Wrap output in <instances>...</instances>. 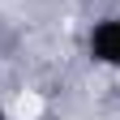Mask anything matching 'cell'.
I'll list each match as a JSON object with an SVG mask.
<instances>
[{
	"mask_svg": "<svg viewBox=\"0 0 120 120\" xmlns=\"http://www.w3.org/2000/svg\"><path fill=\"white\" fill-rule=\"evenodd\" d=\"M86 52L94 64L120 73V17H99L86 34Z\"/></svg>",
	"mask_w": 120,
	"mask_h": 120,
	"instance_id": "1",
	"label": "cell"
},
{
	"mask_svg": "<svg viewBox=\"0 0 120 120\" xmlns=\"http://www.w3.org/2000/svg\"><path fill=\"white\" fill-rule=\"evenodd\" d=\"M0 120H9V107H4V103H0Z\"/></svg>",
	"mask_w": 120,
	"mask_h": 120,
	"instance_id": "2",
	"label": "cell"
}]
</instances>
